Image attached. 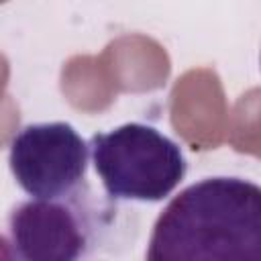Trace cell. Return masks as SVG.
<instances>
[{"mask_svg": "<svg viewBox=\"0 0 261 261\" xmlns=\"http://www.w3.org/2000/svg\"><path fill=\"white\" fill-rule=\"evenodd\" d=\"M145 261H261V186L206 177L157 216Z\"/></svg>", "mask_w": 261, "mask_h": 261, "instance_id": "1", "label": "cell"}, {"mask_svg": "<svg viewBox=\"0 0 261 261\" xmlns=\"http://www.w3.org/2000/svg\"><path fill=\"white\" fill-rule=\"evenodd\" d=\"M90 151L96 173L114 200H163L188 171L179 145L141 122L94 135Z\"/></svg>", "mask_w": 261, "mask_h": 261, "instance_id": "2", "label": "cell"}, {"mask_svg": "<svg viewBox=\"0 0 261 261\" xmlns=\"http://www.w3.org/2000/svg\"><path fill=\"white\" fill-rule=\"evenodd\" d=\"M88 145L67 122H35L20 128L8 147L16 184L33 200H63L82 184Z\"/></svg>", "mask_w": 261, "mask_h": 261, "instance_id": "3", "label": "cell"}, {"mask_svg": "<svg viewBox=\"0 0 261 261\" xmlns=\"http://www.w3.org/2000/svg\"><path fill=\"white\" fill-rule=\"evenodd\" d=\"M8 241L18 261H80L90 243L82 210L63 200H29L8 218Z\"/></svg>", "mask_w": 261, "mask_h": 261, "instance_id": "4", "label": "cell"}]
</instances>
